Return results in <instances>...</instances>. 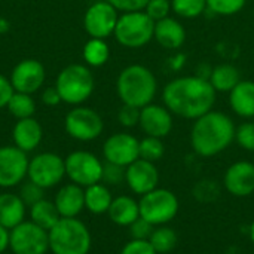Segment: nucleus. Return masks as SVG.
<instances>
[{
  "mask_svg": "<svg viewBox=\"0 0 254 254\" xmlns=\"http://www.w3.org/2000/svg\"><path fill=\"white\" fill-rule=\"evenodd\" d=\"M112 192L110 189L100 183L91 185L85 188V208L92 214H104L109 211L112 204Z\"/></svg>",
  "mask_w": 254,
  "mask_h": 254,
  "instance_id": "nucleus-25",
  "label": "nucleus"
},
{
  "mask_svg": "<svg viewBox=\"0 0 254 254\" xmlns=\"http://www.w3.org/2000/svg\"><path fill=\"white\" fill-rule=\"evenodd\" d=\"M118 121L125 128H132L140 122V109L134 106L124 104L118 112Z\"/></svg>",
  "mask_w": 254,
  "mask_h": 254,
  "instance_id": "nucleus-38",
  "label": "nucleus"
},
{
  "mask_svg": "<svg viewBox=\"0 0 254 254\" xmlns=\"http://www.w3.org/2000/svg\"><path fill=\"white\" fill-rule=\"evenodd\" d=\"M65 176V162L61 156L52 152L39 153L28 161L27 179L37 186L51 189L57 186Z\"/></svg>",
  "mask_w": 254,
  "mask_h": 254,
  "instance_id": "nucleus-10",
  "label": "nucleus"
},
{
  "mask_svg": "<svg viewBox=\"0 0 254 254\" xmlns=\"http://www.w3.org/2000/svg\"><path fill=\"white\" fill-rule=\"evenodd\" d=\"M1 254H6V253H1Z\"/></svg>",
  "mask_w": 254,
  "mask_h": 254,
  "instance_id": "nucleus-48",
  "label": "nucleus"
},
{
  "mask_svg": "<svg viewBox=\"0 0 254 254\" xmlns=\"http://www.w3.org/2000/svg\"><path fill=\"white\" fill-rule=\"evenodd\" d=\"M9 28H10L9 21H7V19H4V18H0V34L7 33V31H9Z\"/></svg>",
  "mask_w": 254,
  "mask_h": 254,
  "instance_id": "nucleus-46",
  "label": "nucleus"
},
{
  "mask_svg": "<svg viewBox=\"0 0 254 254\" xmlns=\"http://www.w3.org/2000/svg\"><path fill=\"white\" fill-rule=\"evenodd\" d=\"M155 31V21L144 12H125L119 16L115 37L116 40L129 49L143 48L153 39Z\"/></svg>",
  "mask_w": 254,
  "mask_h": 254,
  "instance_id": "nucleus-6",
  "label": "nucleus"
},
{
  "mask_svg": "<svg viewBox=\"0 0 254 254\" xmlns=\"http://www.w3.org/2000/svg\"><path fill=\"white\" fill-rule=\"evenodd\" d=\"M9 249L12 254H46L49 252L48 231L24 220L9 231Z\"/></svg>",
  "mask_w": 254,
  "mask_h": 254,
  "instance_id": "nucleus-8",
  "label": "nucleus"
},
{
  "mask_svg": "<svg viewBox=\"0 0 254 254\" xmlns=\"http://www.w3.org/2000/svg\"><path fill=\"white\" fill-rule=\"evenodd\" d=\"M83 60L91 67H101L107 63L110 57L109 45L106 43V39H95L91 37L85 46H83Z\"/></svg>",
  "mask_w": 254,
  "mask_h": 254,
  "instance_id": "nucleus-28",
  "label": "nucleus"
},
{
  "mask_svg": "<svg viewBox=\"0 0 254 254\" xmlns=\"http://www.w3.org/2000/svg\"><path fill=\"white\" fill-rule=\"evenodd\" d=\"M226 190L238 198L249 196L254 192V164L249 161H238L232 164L223 179Z\"/></svg>",
  "mask_w": 254,
  "mask_h": 254,
  "instance_id": "nucleus-18",
  "label": "nucleus"
},
{
  "mask_svg": "<svg viewBox=\"0 0 254 254\" xmlns=\"http://www.w3.org/2000/svg\"><path fill=\"white\" fill-rule=\"evenodd\" d=\"M28 214H30V220L34 225L40 226L42 229H45L48 232L61 219L54 201H49V199H45V198L42 201L36 202L34 205H31L28 208Z\"/></svg>",
  "mask_w": 254,
  "mask_h": 254,
  "instance_id": "nucleus-26",
  "label": "nucleus"
},
{
  "mask_svg": "<svg viewBox=\"0 0 254 254\" xmlns=\"http://www.w3.org/2000/svg\"><path fill=\"white\" fill-rule=\"evenodd\" d=\"M138 207L140 217H143L153 226H164L177 216L179 199L171 190L156 188L141 196V199L138 201Z\"/></svg>",
  "mask_w": 254,
  "mask_h": 254,
  "instance_id": "nucleus-7",
  "label": "nucleus"
},
{
  "mask_svg": "<svg viewBox=\"0 0 254 254\" xmlns=\"http://www.w3.org/2000/svg\"><path fill=\"white\" fill-rule=\"evenodd\" d=\"M119 15L116 7L107 0L92 3L83 16V27L91 37L107 39L115 33Z\"/></svg>",
  "mask_w": 254,
  "mask_h": 254,
  "instance_id": "nucleus-12",
  "label": "nucleus"
},
{
  "mask_svg": "<svg viewBox=\"0 0 254 254\" xmlns=\"http://www.w3.org/2000/svg\"><path fill=\"white\" fill-rule=\"evenodd\" d=\"M125 180V168L124 167H119V165H115V164H110V162H106L103 165V177H101V182L106 183V185H119Z\"/></svg>",
  "mask_w": 254,
  "mask_h": 254,
  "instance_id": "nucleus-37",
  "label": "nucleus"
},
{
  "mask_svg": "<svg viewBox=\"0 0 254 254\" xmlns=\"http://www.w3.org/2000/svg\"><path fill=\"white\" fill-rule=\"evenodd\" d=\"M18 195L22 199V202L27 205V208H30L31 205H34L36 202H39V201H42L45 198V189L37 186L36 183L27 180V182L21 183Z\"/></svg>",
  "mask_w": 254,
  "mask_h": 254,
  "instance_id": "nucleus-34",
  "label": "nucleus"
},
{
  "mask_svg": "<svg viewBox=\"0 0 254 254\" xmlns=\"http://www.w3.org/2000/svg\"><path fill=\"white\" fill-rule=\"evenodd\" d=\"M129 228V234L132 237V240H147L150 238L153 229L156 226H153L152 223H149L147 220H144L143 217H138Z\"/></svg>",
  "mask_w": 254,
  "mask_h": 254,
  "instance_id": "nucleus-39",
  "label": "nucleus"
},
{
  "mask_svg": "<svg viewBox=\"0 0 254 254\" xmlns=\"http://www.w3.org/2000/svg\"><path fill=\"white\" fill-rule=\"evenodd\" d=\"M138 125L146 135L164 138L173 129V113L165 106L150 103L140 109Z\"/></svg>",
  "mask_w": 254,
  "mask_h": 254,
  "instance_id": "nucleus-17",
  "label": "nucleus"
},
{
  "mask_svg": "<svg viewBox=\"0 0 254 254\" xmlns=\"http://www.w3.org/2000/svg\"><path fill=\"white\" fill-rule=\"evenodd\" d=\"M42 137H43L42 125L33 118L18 119L12 131V138L15 143L13 146H16L25 153L34 150L40 144Z\"/></svg>",
  "mask_w": 254,
  "mask_h": 254,
  "instance_id": "nucleus-20",
  "label": "nucleus"
},
{
  "mask_svg": "<svg viewBox=\"0 0 254 254\" xmlns=\"http://www.w3.org/2000/svg\"><path fill=\"white\" fill-rule=\"evenodd\" d=\"M247 0H207V9H210L216 15L229 16L238 13Z\"/></svg>",
  "mask_w": 254,
  "mask_h": 254,
  "instance_id": "nucleus-33",
  "label": "nucleus"
},
{
  "mask_svg": "<svg viewBox=\"0 0 254 254\" xmlns=\"http://www.w3.org/2000/svg\"><path fill=\"white\" fill-rule=\"evenodd\" d=\"M9 249V231L0 226V254Z\"/></svg>",
  "mask_w": 254,
  "mask_h": 254,
  "instance_id": "nucleus-45",
  "label": "nucleus"
},
{
  "mask_svg": "<svg viewBox=\"0 0 254 254\" xmlns=\"http://www.w3.org/2000/svg\"><path fill=\"white\" fill-rule=\"evenodd\" d=\"M45 79H46V71L43 64L31 58L18 63L10 73V83L15 92H22L30 95L45 83Z\"/></svg>",
  "mask_w": 254,
  "mask_h": 254,
  "instance_id": "nucleus-15",
  "label": "nucleus"
},
{
  "mask_svg": "<svg viewBox=\"0 0 254 254\" xmlns=\"http://www.w3.org/2000/svg\"><path fill=\"white\" fill-rule=\"evenodd\" d=\"M15 89L10 83V79L4 77L3 74H0V109L6 107L10 97L13 95Z\"/></svg>",
  "mask_w": 254,
  "mask_h": 254,
  "instance_id": "nucleus-43",
  "label": "nucleus"
},
{
  "mask_svg": "<svg viewBox=\"0 0 254 254\" xmlns=\"http://www.w3.org/2000/svg\"><path fill=\"white\" fill-rule=\"evenodd\" d=\"M107 214L115 225L131 226L140 217V207L134 198L122 195L113 198Z\"/></svg>",
  "mask_w": 254,
  "mask_h": 254,
  "instance_id": "nucleus-23",
  "label": "nucleus"
},
{
  "mask_svg": "<svg viewBox=\"0 0 254 254\" xmlns=\"http://www.w3.org/2000/svg\"><path fill=\"white\" fill-rule=\"evenodd\" d=\"M116 91L124 104L141 109L153 101L158 82L150 68L141 64H132L119 73Z\"/></svg>",
  "mask_w": 254,
  "mask_h": 254,
  "instance_id": "nucleus-3",
  "label": "nucleus"
},
{
  "mask_svg": "<svg viewBox=\"0 0 254 254\" xmlns=\"http://www.w3.org/2000/svg\"><path fill=\"white\" fill-rule=\"evenodd\" d=\"M65 176L71 183L82 186L83 189L100 183L103 177V162L91 152L76 150L65 159Z\"/></svg>",
  "mask_w": 254,
  "mask_h": 254,
  "instance_id": "nucleus-9",
  "label": "nucleus"
},
{
  "mask_svg": "<svg viewBox=\"0 0 254 254\" xmlns=\"http://www.w3.org/2000/svg\"><path fill=\"white\" fill-rule=\"evenodd\" d=\"M253 164H254V162H253Z\"/></svg>",
  "mask_w": 254,
  "mask_h": 254,
  "instance_id": "nucleus-49",
  "label": "nucleus"
},
{
  "mask_svg": "<svg viewBox=\"0 0 254 254\" xmlns=\"http://www.w3.org/2000/svg\"><path fill=\"white\" fill-rule=\"evenodd\" d=\"M54 204L61 217H77L85 210V189L68 183L58 189Z\"/></svg>",
  "mask_w": 254,
  "mask_h": 254,
  "instance_id": "nucleus-19",
  "label": "nucleus"
},
{
  "mask_svg": "<svg viewBox=\"0 0 254 254\" xmlns=\"http://www.w3.org/2000/svg\"><path fill=\"white\" fill-rule=\"evenodd\" d=\"M138 153H140L141 159H146V161H150V162H156V161H159L164 156L165 146H164L161 138L147 135V137H144L140 141Z\"/></svg>",
  "mask_w": 254,
  "mask_h": 254,
  "instance_id": "nucleus-32",
  "label": "nucleus"
},
{
  "mask_svg": "<svg viewBox=\"0 0 254 254\" xmlns=\"http://www.w3.org/2000/svg\"><path fill=\"white\" fill-rule=\"evenodd\" d=\"M198 199L205 201V195H208V201L214 199L217 196V189L213 182H201L196 186V190H193Z\"/></svg>",
  "mask_w": 254,
  "mask_h": 254,
  "instance_id": "nucleus-42",
  "label": "nucleus"
},
{
  "mask_svg": "<svg viewBox=\"0 0 254 254\" xmlns=\"http://www.w3.org/2000/svg\"><path fill=\"white\" fill-rule=\"evenodd\" d=\"M6 107L9 113L16 119L33 118L36 112V103L33 97L30 94H22V92H13Z\"/></svg>",
  "mask_w": 254,
  "mask_h": 254,
  "instance_id": "nucleus-30",
  "label": "nucleus"
},
{
  "mask_svg": "<svg viewBox=\"0 0 254 254\" xmlns=\"http://www.w3.org/2000/svg\"><path fill=\"white\" fill-rule=\"evenodd\" d=\"M177 234L174 229L167 226H156L149 238V243L158 254H167L173 252L177 246Z\"/></svg>",
  "mask_w": 254,
  "mask_h": 254,
  "instance_id": "nucleus-29",
  "label": "nucleus"
},
{
  "mask_svg": "<svg viewBox=\"0 0 254 254\" xmlns=\"http://www.w3.org/2000/svg\"><path fill=\"white\" fill-rule=\"evenodd\" d=\"M109 3H112L116 10L121 12H138V10H144L149 0H107Z\"/></svg>",
  "mask_w": 254,
  "mask_h": 254,
  "instance_id": "nucleus-41",
  "label": "nucleus"
},
{
  "mask_svg": "<svg viewBox=\"0 0 254 254\" xmlns=\"http://www.w3.org/2000/svg\"><path fill=\"white\" fill-rule=\"evenodd\" d=\"M55 88L64 103L77 106L86 101L95 88L92 71L82 64H70L64 67L55 82Z\"/></svg>",
  "mask_w": 254,
  "mask_h": 254,
  "instance_id": "nucleus-5",
  "label": "nucleus"
},
{
  "mask_svg": "<svg viewBox=\"0 0 254 254\" xmlns=\"http://www.w3.org/2000/svg\"><path fill=\"white\" fill-rule=\"evenodd\" d=\"M171 1L170 0H149L144 12L156 22L167 18L171 12Z\"/></svg>",
  "mask_w": 254,
  "mask_h": 254,
  "instance_id": "nucleus-36",
  "label": "nucleus"
},
{
  "mask_svg": "<svg viewBox=\"0 0 254 254\" xmlns=\"http://www.w3.org/2000/svg\"><path fill=\"white\" fill-rule=\"evenodd\" d=\"M235 140L237 143L249 150V152H254V122L249 121L241 124L238 128H235Z\"/></svg>",
  "mask_w": 254,
  "mask_h": 254,
  "instance_id": "nucleus-35",
  "label": "nucleus"
},
{
  "mask_svg": "<svg viewBox=\"0 0 254 254\" xmlns=\"http://www.w3.org/2000/svg\"><path fill=\"white\" fill-rule=\"evenodd\" d=\"M235 140V125L232 119L223 113L210 110L195 119L190 131V144L195 153L211 158L226 150Z\"/></svg>",
  "mask_w": 254,
  "mask_h": 254,
  "instance_id": "nucleus-2",
  "label": "nucleus"
},
{
  "mask_svg": "<svg viewBox=\"0 0 254 254\" xmlns=\"http://www.w3.org/2000/svg\"><path fill=\"white\" fill-rule=\"evenodd\" d=\"M27 153L16 146L0 147V188L10 189L27 179L28 170Z\"/></svg>",
  "mask_w": 254,
  "mask_h": 254,
  "instance_id": "nucleus-13",
  "label": "nucleus"
},
{
  "mask_svg": "<svg viewBox=\"0 0 254 254\" xmlns=\"http://www.w3.org/2000/svg\"><path fill=\"white\" fill-rule=\"evenodd\" d=\"M65 132L79 141H92L98 138L104 129L101 116L89 107H74L64 119Z\"/></svg>",
  "mask_w": 254,
  "mask_h": 254,
  "instance_id": "nucleus-11",
  "label": "nucleus"
},
{
  "mask_svg": "<svg viewBox=\"0 0 254 254\" xmlns=\"http://www.w3.org/2000/svg\"><path fill=\"white\" fill-rule=\"evenodd\" d=\"M241 80L240 70L232 64H219L211 70L210 83L216 92H231Z\"/></svg>",
  "mask_w": 254,
  "mask_h": 254,
  "instance_id": "nucleus-27",
  "label": "nucleus"
},
{
  "mask_svg": "<svg viewBox=\"0 0 254 254\" xmlns=\"http://www.w3.org/2000/svg\"><path fill=\"white\" fill-rule=\"evenodd\" d=\"M125 182L134 193L143 196L158 188L159 171L155 162L138 158L125 168Z\"/></svg>",
  "mask_w": 254,
  "mask_h": 254,
  "instance_id": "nucleus-16",
  "label": "nucleus"
},
{
  "mask_svg": "<svg viewBox=\"0 0 254 254\" xmlns=\"http://www.w3.org/2000/svg\"><path fill=\"white\" fill-rule=\"evenodd\" d=\"M48 235L54 254H88L92 246L88 226L77 217H61Z\"/></svg>",
  "mask_w": 254,
  "mask_h": 254,
  "instance_id": "nucleus-4",
  "label": "nucleus"
},
{
  "mask_svg": "<svg viewBox=\"0 0 254 254\" xmlns=\"http://www.w3.org/2000/svg\"><path fill=\"white\" fill-rule=\"evenodd\" d=\"M173 10L182 18H196L207 10V0H171Z\"/></svg>",
  "mask_w": 254,
  "mask_h": 254,
  "instance_id": "nucleus-31",
  "label": "nucleus"
},
{
  "mask_svg": "<svg viewBox=\"0 0 254 254\" xmlns=\"http://www.w3.org/2000/svg\"><path fill=\"white\" fill-rule=\"evenodd\" d=\"M229 104L232 110L241 118H254V82L240 80L231 91Z\"/></svg>",
  "mask_w": 254,
  "mask_h": 254,
  "instance_id": "nucleus-24",
  "label": "nucleus"
},
{
  "mask_svg": "<svg viewBox=\"0 0 254 254\" xmlns=\"http://www.w3.org/2000/svg\"><path fill=\"white\" fill-rule=\"evenodd\" d=\"M63 100L60 97V92L55 86H51V88H46L43 92H42V103L49 106V107H54L57 104H60Z\"/></svg>",
  "mask_w": 254,
  "mask_h": 254,
  "instance_id": "nucleus-44",
  "label": "nucleus"
},
{
  "mask_svg": "<svg viewBox=\"0 0 254 254\" xmlns=\"http://www.w3.org/2000/svg\"><path fill=\"white\" fill-rule=\"evenodd\" d=\"M138 146L140 141L134 135L128 132H118L106 140L103 146V155L106 162L127 168L140 158Z\"/></svg>",
  "mask_w": 254,
  "mask_h": 254,
  "instance_id": "nucleus-14",
  "label": "nucleus"
},
{
  "mask_svg": "<svg viewBox=\"0 0 254 254\" xmlns=\"http://www.w3.org/2000/svg\"><path fill=\"white\" fill-rule=\"evenodd\" d=\"M121 254H158L147 240H131L122 249Z\"/></svg>",
  "mask_w": 254,
  "mask_h": 254,
  "instance_id": "nucleus-40",
  "label": "nucleus"
},
{
  "mask_svg": "<svg viewBox=\"0 0 254 254\" xmlns=\"http://www.w3.org/2000/svg\"><path fill=\"white\" fill-rule=\"evenodd\" d=\"M153 39L165 49H179L186 40V30L177 19L167 16L155 22Z\"/></svg>",
  "mask_w": 254,
  "mask_h": 254,
  "instance_id": "nucleus-21",
  "label": "nucleus"
},
{
  "mask_svg": "<svg viewBox=\"0 0 254 254\" xmlns=\"http://www.w3.org/2000/svg\"><path fill=\"white\" fill-rule=\"evenodd\" d=\"M25 214L27 205L19 195L10 192L0 193V226L10 231L25 220Z\"/></svg>",
  "mask_w": 254,
  "mask_h": 254,
  "instance_id": "nucleus-22",
  "label": "nucleus"
},
{
  "mask_svg": "<svg viewBox=\"0 0 254 254\" xmlns=\"http://www.w3.org/2000/svg\"><path fill=\"white\" fill-rule=\"evenodd\" d=\"M250 238H252V241L254 243V223L252 225V228H250Z\"/></svg>",
  "mask_w": 254,
  "mask_h": 254,
  "instance_id": "nucleus-47",
  "label": "nucleus"
},
{
  "mask_svg": "<svg viewBox=\"0 0 254 254\" xmlns=\"http://www.w3.org/2000/svg\"><path fill=\"white\" fill-rule=\"evenodd\" d=\"M162 100L173 115L195 121L213 110L216 89L201 76H183L165 85Z\"/></svg>",
  "mask_w": 254,
  "mask_h": 254,
  "instance_id": "nucleus-1",
  "label": "nucleus"
}]
</instances>
